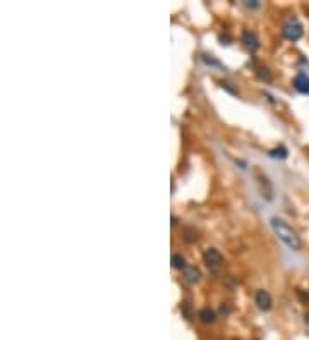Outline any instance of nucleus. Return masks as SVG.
I'll list each match as a JSON object with an SVG mask.
<instances>
[{
	"mask_svg": "<svg viewBox=\"0 0 309 340\" xmlns=\"http://www.w3.org/2000/svg\"><path fill=\"white\" fill-rule=\"evenodd\" d=\"M270 224H271V229H273L275 236L280 239L283 244L287 247H290L292 251H300L302 242H300V237L297 236V232H295L290 225H287L282 218H277V217L271 218Z\"/></svg>",
	"mask_w": 309,
	"mask_h": 340,
	"instance_id": "f257e3e1",
	"label": "nucleus"
},
{
	"mask_svg": "<svg viewBox=\"0 0 309 340\" xmlns=\"http://www.w3.org/2000/svg\"><path fill=\"white\" fill-rule=\"evenodd\" d=\"M172 266L174 268H179V270H184V268L187 266L186 264V259H184L182 254H174L172 256Z\"/></svg>",
	"mask_w": 309,
	"mask_h": 340,
	"instance_id": "1a4fd4ad",
	"label": "nucleus"
},
{
	"mask_svg": "<svg viewBox=\"0 0 309 340\" xmlns=\"http://www.w3.org/2000/svg\"><path fill=\"white\" fill-rule=\"evenodd\" d=\"M282 35H283V38H285V40H289V41H297V40H300V38H302V35H304L302 24H300L295 18H290L285 24H283Z\"/></svg>",
	"mask_w": 309,
	"mask_h": 340,
	"instance_id": "f03ea898",
	"label": "nucleus"
},
{
	"mask_svg": "<svg viewBox=\"0 0 309 340\" xmlns=\"http://www.w3.org/2000/svg\"><path fill=\"white\" fill-rule=\"evenodd\" d=\"M270 157H273V158H277V157H280V158H285V157H287V150H285V148H277V150H271V151H270Z\"/></svg>",
	"mask_w": 309,
	"mask_h": 340,
	"instance_id": "9d476101",
	"label": "nucleus"
},
{
	"mask_svg": "<svg viewBox=\"0 0 309 340\" xmlns=\"http://www.w3.org/2000/svg\"><path fill=\"white\" fill-rule=\"evenodd\" d=\"M242 43L246 45L248 50H251V52H256V50L260 48V40H258V36L254 31H244V35H242Z\"/></svg>",
	"mask_w": 309,
	"mask_h": 340,
	"instance_id": "423d86ee",
	"label": "nucleus"
},
{
	"mask_svg": "<svg viewBox=\"0 0 309 340\" xmlns=\"http://www.w3.org/2000/svg\"><path fill=\"white\" fill-rule=\"evenodd\" d=\"M184 239H186V242L196 241V232H194L193 229H186V236H184Z\"/></svg>",
	"mask_w": 309,
	"mask_h": 340,
	"instance_id": "9b49d317",
	"label": "nucleus"
},
{
	"mask_svg": "<svg viewBox=\"0 0 309 340\" xmlns=\"http://www.w3.org/2000/svg\"><path fill=\"white\" fill-rule=\"evenodd\" d=\"M215 318L216 314L210 308H203L201 311H199V320H201V323H204V325H210V323L215 321Z\"/></svg>",
	"mask_w": 309,
	"mask_h": 340,
	"instance_id": "6e6552de",
	"label": "nucleus"
},
{
	"mask_svg": "<svg viewBox=\"0 0 309 340\" xmlns=\"http://www.w3.org/2000/svg\"><path fill=\"white\" fill-rule=\"evenodd\" d=\"M254 302H256V306L261 311H268L271 308V296L266 291H258L256 296H254Z\"/></svg>",
	"mask_w": 309,
	"mask_h": 340,
	"instance_id": "39448f33",
	"label": "nucleus"
},
{
	"mask_svg": "<svg viewBox=\"0 0 309 340\" xmlns=\"http://www.w3.org/2000/svg\"><path fill=\"white\" fill-rule=\"evenodd\" d=\"M304 321H306V323H307V325H309V313L306 314V316H304Z\"/></svg>",
	"mask_w": 309,
	"mask_h": 340,
	"instance_id": "ddd939ff",
	"label": "nucleus"
},
{
	"mask_svg": "<svg viewBox=\"0 0 309 340\" xmlns=\"http://www.w3.org/2000/svg\"><path fill=\"white\" fill-rule=\"evenodd\" d=\"M203 259L211 271H218L220 266H222V263H223V256L220 254V251L215 249V247H210V249L204 251Z\"/></svg>",
	"mask_w": 309,
	"mask_h": 340,
	"instance_id": "7ed1b4c3",
	"label": "nucleus"
},
{
	"mask_svg": "<svg viewBox=\"0 0 309 340\" xmlns=\"http://www.w3.org/2000/svg\"><path fill=\"white\" fill-rule=\"evenodd\" d=\"M184 279H186L189 284H196V282H199V279H201V271H199L196 266H186L184 268Z\"/></svg>",
	"mask_w": 309,
	"mask_h": 340,
	"instance_id": "0eeeda50",
	"label": "nucleus"
},
{
	"mask_svg": "<svg viewBox=\"0 0 309 340\" xmlns=\"http://www.w3.org/2000/svg\"><path fill=\"white\" fill-rule=\"evenodd\" d=\"M260 78L266 79V81H271V74L268 73V69H260Z\"/></svg>",
	"mask_w": 309,
	"mask_h": 340,
	"instance_id": "f8f14e48",
	"label": "nucleus"
},
{
	"mask_svg": "<svg viewBox=\"0 0 309 340\" xmlns=\"http://www.w3.org/2000/svg\"><path fill=\"white\" fill-rule=\"evenodd\" d=\"M294 88L300 95H309V76L304 73H299L294 78Z\"/></svg>",
	"mask_w": 309,
	"mask_h": 340,
	"instance_id": "20e7f679",
	"label": "nucleus"
}]
</instances>
